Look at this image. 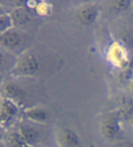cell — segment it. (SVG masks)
I'll use <instances>...</instances> for the list:
<instances>
[{
    "mask_svg": "<svg viewBox=\"0 0 133 147\" xmlns=\"http://www.w3.org/2000/svg\"><path fill=\"white\" fill-rule=\"evenodd\" d=\"M46 1H48V0H46Z\"/></svg>",
    "mask_w": 133,
    "mask_h": 147,
    "instance_id": "19",
    "label": "cell"
},
{
    "mask_svg": "<svg viewBox=\"0 0 133 147\" xmlns=\"http://www.w3.org/2000/svg\"><path fill=\"white\" fill-rule=\"evenodd\" d=\"M40 62L38 56L29 51H24L18 56L9 74L13 78H30L38 72Z\"/></svg>",
    "mask_w": 133,
    "mask_h": 147,
    "instance_id": "1",
    "label": "cell"
},
{
    "mask_svg": "<svg viewBox=\"0 0 133 147\" xmlns=\"http://www.w3.org/2000/svg\"><path fill=\"white\" fill-rule=\"evenodd\" d=\"M130 125L133 127V113H132V114L130 116Z\"/></svg>",
    "mask_w": 133,
    "mask_h": 147,
    "instance_id": "17",
    "label": "cell"
},
{
    "mask_svg": "<svg viewBox=\"0 0 133 147\" xmlns=\"http://www.w3.org/2000/svg\"><path fill=\"white\" fill-rule=\"evenodd\" d=\"M20 113V106L8 98L1 96L0 100V121L6 130L11 128Z\"/></svg>",
    "mask_w": 133,
    "mask_h": 147,
    "instance_id": "3",
    "label": "cell"
},
{
    "mask_svg": "<svg viewBox=\"0 0 133 147\" xmlns=\"http://www.w3.org/2000/svg\"><path fill=\"white\" fill-rule=\"evenodd\" d=\"M34 12L38 17H42V18L48 17L51 14V12H52V6H51V4L48 1L40 0Z\"/></svg>",
    "mask_w": 133,
    "mask_h": 147,
    "instance_id": "15",
    "label": "cell"
},
{
    "mask_svg": "<svg viewBox=\"0 0 133 147\" xmlns=\"http://www.w3.org/2000/svg\"><path fill=\"white\" fill-rule=\"evenodd\" d=\"M2 142L5 147H32L25 141L17 129L14 130L9 128L6 130L3 135Z\"/></svg>",
    "mask_w": 133,
    "mask_h": 147,
    "instance_id": "11",
    "label": "cell"
},
{
    "mask_svg": "<svg viewBox=\"0 0 133 147\" xmlns=\"http://www.w3.org/2000/svg\"><path fill=\"white\" fill-rule=\"evenodd\" d=\"M132 6H133V0H132Z\"/></svg>",
    "mask_w": 133,
    "mask_h": 147,
    "instance_id": "18",
    "label": "cell"
},
{
    "mask_svg": "<svg viewBox=\"0 0 133 147\" xmlns=\"http://www.w3.org/2000/svg\"><path fill=\"white\" fill-rule=\"evenodd\" d=\"M99 15V7L97 4L94 3H87L83 4L77 9L76 16L79 21L85 25L90 26L96 22Z\"/></svg>",
    "mask_w": 133,
    "mask_h": 147,
    "instance_id": "5",
    "label": "cell"
},
{
    "mask_svg": "<svg viewBox=\"0 0 133 147\" xmlns=\"http://www.w3.org/2000/svg\"><path fill=\"white\" fill-rule=\"evenodd\" d=\"M0 45L5 51L15 53L19 51L24 45V37L19 28H12L0 34Z\"/></svg>",
    "mask_w": 133,
    "mask_h": 147,
    "instance_id": "4",
    "label": "cell"
},
{
    "mask_svg": "<svg viewBox=\"0 0 133 147\" xmlns=\"http://www.w3.org/2000/svg\"><path fill=\"white\" fill-rule=\"evenodd\" d=\"M27 0H1V10L10 13L12 10L26 7Z\"/></svg>",
    "mask_w": 133,
    "mask_h": 147,
    "instance_id": "14",
    "label": "cell"
},
{
    "mask_svg": "<svg viewBox=\"0 0 133 147\" xmlns=\"http://www.w3.org/2000/svg\"><path fill=\"white\" fill-rule=\"evenodd\" d=\"M132 73H133V69H132Z\"/></svg>",
    "mask_w": 133,
    "mask_h": 147,
    "instance_id": "20",
    "label": "cell"
},
{
    "mask_svg": "<svg viewBox=\"0 0 133 147\" xmlns=\"http://www.w3.org/2000/svg\"><path fill=\"white\" fill-rule=\"evenodd\" d=\"M120 130L119 120L115 116H109L106 118L101 123V134L104 138L108 140L115 139L119 135Z\"/></svg>",
    "mask_w": 133,
    "mask_h": 147,
    "instance_id": "12",
    "label": "cell"
},
{
    "mask_svg": "<svg viewBox=\"0 0 133 147\" xmlns=\"http://www.w3.org/2000/svg\"><path fill=\"white\" fill-rule=\"evenodd\" d=\"M1 90H2V96L8 98L15 101L19 106L24 103L26 100V92L25 90L20 87V86L12 82V80H5L1 84Z\"/></svg>",
    "mask_w": 133,
    "mask_h": 147,
    "instance_id": "6",
    "label": "cell"
},
{
    "mask_svg": "<svg viewBox=\"0 0 133 147\" xmlns=\"http://www.w3.org/2000/svg\"><path fill=\"white\" fill-rule=\"evenodd\" d=\"M106 59L112 67L125 69L130 65V53L124 44L114 40L107 49Z\"/></svg>",
    "mask_w": 133,
    "mask_h": 147,
    "instance_id": "2",
    "label": "cell"
},
{
    "mask_svg": "<svg viewBox=\"0 0 133 147\" xmlns=\"http://www.w3.org/2000/svg\"><path fill=\"white\" fill-rule=\"evenodd\" d=\"M56 142L58 147H79L80 145L79 135L69 127H62L58 130Z\"/></svg>",
    "mask_w": 133,
    "mask_h": 147,
    "instance_id": "7",
    "label": "cell"
},
{
    "mask_svg": "<svg viewBox=\"0 0 133 147\" xmlns=\"http://www.w3.org/2000/svg\"><path fill=\"white\" fill-rule=\"evenodd\" d=\"M12 28H14V25L10 14L1 10V14H0V34L7 31Z\"/></svg>",
    "mask_w": 133,
    "mask_h": 147,
    "instance_id": "16",
    "label": "cell"
},
{
    "mask_svg": "<svg viewBox=\"0 0 133 147\" xmlns=\"http://www.w3.org/2000/svg\"><path fill=\"white\" fill-rule=\"evenodd\" d=\"M17 129L30 146L33 147L38 143L40 139V134L38 129L35 126V123H29L26 120H22L17 124Z\"/></svg>",
    "mask_w": 133,
    "mask_h": 147,
    "instance_id": "8",
    "label": "cell"
},
{
    "mask_svg": "<svg viewBox=\"0 0 133 147\" xmlns=\"http://www.w3.org/2000/svg\"><path fill=\"white\" fill-rule=\"evenodd\" d=\"M9 14L12 18L14 28H17L19 29L28 26L30 21H31L33 16V12L26 7L14 9Z\"/></svg>",
    "mask_w": 133,
    "mask_h": 147,
    "instance_id": "10",
    "label": "cell"
},
{
    "mask_svg": "<svg viewBox=\"0 0 133 147\" xmlns=\"http://www.w3.org/2000/svg\"><path fill=\"white\" fill-rule=\"evenodd\" d=\"M103 7L107 12L114 15H121L133 7L132 0H106Z\"/></svg>",
    "mask_w": 133,
    "mask_h": 147,
    "instance_id": "13",
    "label": "cell"
},
{
    "mask_svg": "<svg viewBox=\"0 0 133 147\" xmlns=\"http://www.w3.org/2000/svg\"><path fill=\"white\" fill-rule=\"evenodd\" d=\"M48 111L42 106H33L22 111V118L35 124H44L48 121Z\"/></svg>",
    "mask_w": 133,
    "mask_h": 147,
    "instance_id": "9",
    "label": "cell"
}]
</instances>
